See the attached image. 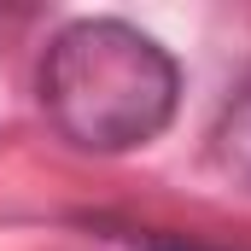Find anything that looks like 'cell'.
I'll return each mask as SVG.
<instances>
[{"label":"cell","mask_w":251,"mask_h":251,"mask_svg":"<svg viewBox=\"0 0 251 251\" xmlns=\"http://www.w3.org/2000/svg\"><path fill=\"white\" fill-rule=\"evenodd\" d=\"M181 100L176 59L123 18H76L47 41L41 105L82 152H134L158 140Z\"/></svg>","instance_id":"obj_1"},{"label":"cell","mask_w":251,"mask_h":251,"mask_svg":"<svg viewBox=\"0 0 251 251\" xmlns=\"http://www.w3.org/2000/svg\"><path fill=\"white\" fill-rule=\"evenodd\" d=\"M210 158L222 176H234L240 187H251V82L222 105L216 134H210Z\"/></svg>","instance_id":"obj_2"}]
</instances>
